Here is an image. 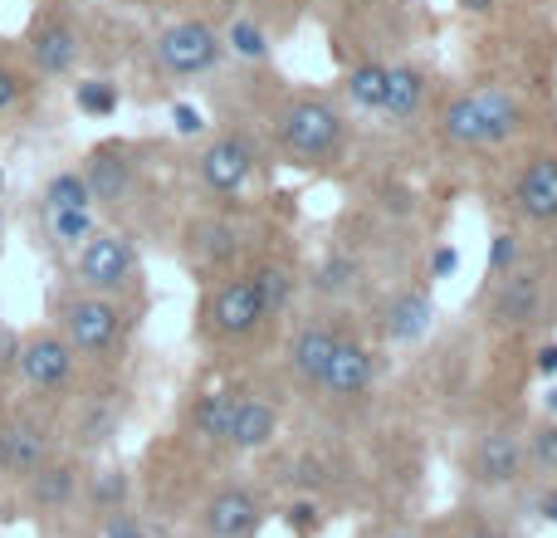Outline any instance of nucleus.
I'll return each mask as SVG.
<instances>
[{
	"label": "nucleus",
	"instance_id": "34",
	"mask_svg": "<svg viewBox=\"0 0 557 538\" xmlns=\"http://www.w3.org/2000/svg\"><path fill=\"white\" fill-rule=\"evenodd\" d=\"M15 98H20V78L10 74V69H0V113H5Z\"/></svg>",
	"mask_w": 557,
	"mask_h": 538
},
{
	"label": "nucleus",
	"instance_id": "8",
	"mask_svg": "<svg viewBox=\"0 0 557 538\" xmlns=\"http://www.w3.org/2000/svg\"><path fill=\"white\" fill-rule=\"evenodd\" d=\"M15 363H20V372H25L29 387L54 392V387H64L69 372H74V347H69L64 338H54V333H39V338H29V343L20 347Z\"/></svg>",
	"mask_w": 557,
	"mask_h": 538
},
{
	"label": "nucleus",
	"instance_id": "1",
	"mask_svg": "<svg viewBox=\"0 0 557 538\" xmlns=\"http://www.w3.org/2000/svg\"><path fill=\"white\" fill-rule=\"evenodd\" d=\"M523 127V108L513 103L504 88H480V94H465L445 108L441 118V133L460 147H490L504 143Z\"/></svg>",
	"mask_w": 557,
	"mask_h": 538
},
{
	"label": "nucleus",
	"instance_id": "25",
	"mask_svg": "<svg viewBox=\"0 0 557 538\" xmlns=\"http://www.w3.org/2000/svg\"><path fill=\"white\" fill-rule=\"evenodd\" d=\"M255 289H260V298H264V314H284L288 298H294V274H288L284 265H264L260 274H255Z\"/></svg>",
	"mask_w": 557,
	"mask_h": 538
},
{
	"label": "nucleus",
	"instance_id": "19",
	"mask_svg": "<svg viewBox=\"0 0 557 538\" xmlns=\"http://www.w3.org/2000/svg\"><path fill=\"white\" fill-rule=\"evenodd\" d=\"M431 328V298L416 289V294H401L392 308H386V333L396 343H416V338Z\"/></svg>",
	"mask_w": 557,
	"mask_h": 538
},
{
	"label": "nucleus",
	"instance_id": "13",
	"mask_svg": "<svg viewBox=\"0 0 557 538\" xmlns=\"http://www.w3.org/2000/svg\"><path fill=\"white\" fill-rule=\"evenodd\" d=\"M260 524V504H255V494L245 490H225L211 500V510H206V529L215 538H245Z\"/></svg>",
	"mask_w": 557,
	"mask_h": 538
},
{
	"label": "nucleus",
	"instance_id": "3",
	"mask_svg": "<svg viewBox=\"0 0 557 538\" xmlns=\"http://www.w3.org/2000/svg\"><path fill=\"white\" fill-rule=\"evenodd\" d=\"M215 59H221V35L211 25H201V20H182V25L162 29V39H157V64L176 78L201 74Z\"/></svg>",
	"mask_w": 557,
	"mask_h": 538
},
{
	"label": "nucleus",
	"instance_id": "43",
	"mask_svg": "<svg viewBox=\"0 0 557 538\" xmlns=\"http://www.w3.org/2000/svg\"><path fill=\"white\" fill-rule=\"evenodd\" d=\"M392 538H416V534H406V529H401V534H392Z\"/></svg>",
	"mask_w": 557,
	"mask_h": 538
},
{
	"label": "nucleus",
	"instance_id": "15",
	"mask_svg": "<svg viewBox=\"0 0 557 538\" xmlns=\"http://www.w3.org/2000/svg\"><path fill=\"white\" fill-rule=\"evenodd\" d=\"M523 470V451L513 436H484L480 451H474V475H480L484 485H509L519 480Z\"/></svg>",
	"mask_w": 557,
	"mask_h": 538
},
{
	"label": "nucleus",
	"instance_id": "31",
	"mask_svg": "<svg viewBox=\"0 0 557 538\" xmlns=\"http://www.w3.org/2000/svg\"><path fill=\"white\" fill-rule=\"evenodd\" d=\"M352 274L357 269L347 260H333V265H323V274H318V289H347L352 284Z\"/></svg>",
	"mask_w": 557,
	"mask_h": 538
},
{
	"label": "nucleus",
	"instance_id": "6",
	"mask_svg": "<svg viewBox=\"0 0 557 538\" xmlns=\"http://www.w3.org/2000/svg\"><path fill=\"white\" fill-rule=\"evenodd\" d=\"M260 318H270V314H264V298H260V289H255V274L250 279H225V284L215 289V298H211L215 333L245 338V333L260 328Z\"/></svg>",
	"mask_w": 557,
	"mask_h": 538
},
{
	"label": "nucleus",
	"instance_id": "11",
	"mask_svg": "<svg viewBox=\"0 0 557 538\" xmlns=\"http://www.w3.org/2000/svg\"><path fill=\"white\" fill-rule=\"evenodd\" d=\"M519 211L533 221H557V157H539L519 176Z\"/></svg>",
	"mask_w": 557,
	"mask_h": 538
},
{
	"label": "nucleus",
	"instance_id": "38",
	"mask_svg": "<svg viewBox=\"0 0 557 538\" xmlns=\"http://www.w3.org/2000/svg\"><path fill=\"white\" fill-rule=\"evenodd\" d=\"M539 372H557V343H548L539 353Z\"/></svg>",
	"mask_w": 557,
	"mask_h": 538
},
{
	"label": "nucleus",
	"instance_id": "32",
	"mask_svg": "<svg viewBox=\"0 0 557 538\" xmlns=\"http://www.w3.org/2000/svg\"><path fill=\"white\" fill-rule=\"evenodd\" d=\"M513 255H519L513 235H499V241H494V255H490V269H494V274H504V269L513 265Z\"/></svg>",
	"mask_w": 557,
	"mask_h": 538
},
{
	"label": "nucleus",
	"instance_id": "35",
	"mask_svg": "<svg viewBox=\"0 0 557 538\" xmlns=\"http://www.w3.org/2000/svg\"><path fill=\"white\" fill-rule=\"evenodd\" d=\"M455 265H460V255L455 250H435V260H431L435 274H455Z\"/></svg>",
	"mask_w": 557,
	"mask_h": 538
},
{
	"label": "nucleus",
	"instance_id": "18",
	"mask_svg": "<svg viewBox=\"0 0 557 538\" xmlns=\"http://www.w3.org/2000/svg\"><path fill=\"white\" fill-rule=\"evenodd\" d=\"M333 343H337V333H327V328H304V333L294 338V347H288L294 372L304 377V382H318L323 367H327V357H333Z\"/></svg>",
	"mask_w": 557,
	"mask_h": 538
},
{
	"label": "nucleus",
	"instance_id": "4",
	"mask_svg": "<svg viewBox=\"0 0 557 538\" xmlns=\"http://www.w3.org/2000/svg\"><path fill=\"white\" fill-rule=\"evenodd\" d=\"M133 245L123 241V235H88L84 250H78V279H84L94 294H108V289H123L127 279H133Z\"/></svg>",
	"mask_w": 557,
	"mask_h": 538
},
{
	"label": "nucleus",
	"instance_id": "10",
	"mask_svg": "<svg viewBox=\"0 0 557 538\" xmlns=\"http://www.w3.org/2000/svg\"><path fill=\"white\" fill-rule=\"evenodd\" d=\"M29 59H35L39 74H69L78 59V35L64 25V20H45L29 39Z\"/></svg>",
	"mask_w": 557,
	"mask_h": 538
},
{
	"label": "nucleus",
	"instance_id": "14",
	"mask_svg": "<svg viewBox=\"0 0 557 538\" xmlns=\"http://www.w3.org/2000/svg\"><path fill=\"white\" fill-rule=\"evenodd\" d=\"M274 426H278V416H274L270 402H260V396H240V402H235V421H231V436H225V441L240 445V451H260V445L274 441Z\"/></svg>",
	"mask_w": 557,
	"mask_h": 538
},
{
	"label": "nucleus",
	"instance_id": "12",
	"mask_svg": "<svg viewBox=\"0 0 557 538\" xmlns=\"http://www.w3.org/2000/svg\"><path fill=\"white\" fill-rule=\"evenodd\" d=\"M84 182H88L94 201H123V196L133 192V162H127L117 147H103V152L88 157Z\"/></svg>",
	"mask_w": 557,
	"mask_h": 538
},
{
	"label": "nucleus",
	"instance_id": "20",
	"mask_svg": "<svg viewBox=\"0 0 557 538\" xmlns=\"http://www.w3.org/2000/svg\"><path fill=\"white\" fill-rule=\"evenodd\" d=\"M533 308H539V284H533V274H513L509 284L499 289V298H494V318L499 323H529Z\"/></svg>",
	"mask_w": 557,
	"mask_h": 538
},
{
	"label": "nucleus",
	"instance_id": "30",
	"mask_svg": "<svg viewBox=\"0 0 557 538\" xmlns=\"http://www.w3.org/2000/svg\"><path fill=\"white\" fill-rule=\"evenodd\" d=\"M533 461L557 470V426H543V431H533Z\"/></svg>",
	"mask_w": 557,
	"mask_h": 538
},
{
	"label": "nucleus",
	"instance_id": "45",
	"mask_svg": "<svg viewBox=\"0 0 557 538\" xmlns=\"http://www.w3.org/2000/svg\"><path fill=\"white\" fill-rule=\"evenodd\" d=\"M0 231H5V221H0Z\"/></svg>",
	"mask_w": 557,
	"mask_h": 538
},
{
	"label": "nucleus",
	"instance_id": "5",
	"mask_svg": "<svg viewBox=\"0 0 557 538\" xmlns=\"http://www.w3.org/2000/svg\"><path fill=\"white\" fill-rule=\"evenodd\" d=\"M117 328H123L117 308L108 304V298H98V294L74 298V304L64 308V333H69V347H78V353H88V357L108 353V347L117 343Z\"/></svg>",
	"mask_w": 557,
	"mask_h": 538
},
{
	"label": "nucleus",
	"instance_id": "28",
	"mask_svg": "<svg viewBox=\"0 0 557 538\" xmlns=\"http://www.w3.org/2000/svg\"><path fill=\"white\" fill-rule=\"evenodd\" d=\"M231 45H235V54H245V59H264V54H270V39H264V29L250 25V20H240V25L231 29Z\"/></svg>",
	"mask_w": 557,
	"mask_h": 538
},
{
	"label": "nucleus",
	"instance_id": "36",
	"mask_svg": "<svg viewBox=\"0 0 557 538\" xmlns=\"http://www.w3.org/2000/svg\"><path fill=\"white\" fill-rule=\"evenodd\" d=\"M108 538H143V534H137L133 519H113V524H108Z\"/></svg>",
	"mask_w": 557,
	"mask_h": 538
},
{
	"label": "nucleus",
	"instance_id": "29",
	"mask_svg": "<svg viewBox=\"0 0 557 538\" xmlns=\"http://www.w3.org/2000/svg\"><path fill=\"white\" fill-rule=\"evenodd\" d=\"M201 241H196V250L201 255H211V260H231L235 255V235H231V225H201Z\"/></svg>",
	"mask_w": 557,
	"mask_h": 538
},
{
	"label": "nucleus",
	"instance_id": "44",
	"mask_svg": "<svg viewBox=\"0 0 557 538\" xmlns=\"http://www.w3.org/2000/svg\"><path fill=\"white\" fill-rule=\"evenodd\" d=\"M0 445H5V426H0Z\"/></svg>",
	"mask_w": 557,
	"mask_h": 538
},
{
	"label": "nucleus",
	"instance_id": "27",
	"mask_svg": "<svg viewBox=\"0 0 557 538\" xmlns=\"http://www.w3.org/2000/svg\"><path fill=\"white\" fill-rule=\"evenodd\" d=\"M78 108L84 113H94V118H108L117 108V88L113 84H103V78H94V84H78Z\"/></svg>",
	"mask_w": 557,
	"mask_h": 538
},
{
	"label": "nucleus",
	"instance_id": "22",
	"mask_svg": "<svg viewBox=\"0 0 557 538\" xmlns=\"http://www.w3.org/2000/svg\"><path fill=\"white\" fill-rule=\"evenodd\" d=\"M347 94H352L357 108H376L382 113V98H386V64H357L347 74Z\"/></svg>",
	"mask_w": 557,
	"mask_h": 538
},
{
	"label": "nucleus",
	"instance_id": "7",
	"mask_svg": "<svg viewBox=\"0 0 557 538\" xmlns=\"http://www.w3.org/2000/svg\"><path fill=\"white\" fill-rule=\"evenodd\" d=\"M250 172H255V143L240 133L215 137L201 152V182L211 186V192H240V186L250 182Z\"/></svg>",
	"mask_w": 557,
	"mask_h": 538
},
{
	"label": "nucleus",
	"instance_id": "24",
	"mask_svg": "<svg viewBox=\"0 0 557 538\" xmlns=\"http://www.w3.org/2000/svg\"><path fill=\"white\" fill-rule=\"evenodd\" d=\"M29 480H35V504H45V510H54L74 494V470L69 465H39Z\"/></svg>",
	"mask_w": 557,
	"mask_h": 538
},
{
	"label": "nucleus",
	"instance_id": "16",
	"mask_svg": "<svg viewBox=\"0 0 557 538\" xmlns=\"http://www.w3.org/2000/svg\"><path fill=\"white\" fill-rule=\"evenodd\" d=\"M421 103H425V78H421V69H411V64L386 69L382 113L396 118V123H406V118H416V108H421Z\"/></svg>",
	"mask_w": 557,
	"mask_h": 538
},
{
	"label": "nucleus",
	"instance_id": "21",
	"mask_svg": "<svg viewBox=\"0 0 557 538\" xmlns=\"http://www.w3.org/2000/svg\"><path fill=\"white\" fill-rule=\"evenodd\" d=\"M235 402H240L235 392L201 396V402H196V431L211 436V441H225V436H231V421H235Z\"/></svg>",
	"mask_w": 557,
	"mask_h": 538
},
{
	"label": "nucleus",
	"instance_id": "2",
	"mask_svg": "<svg viewBox=\"0 0 557 538\" xmlns=\"http://www.w3.org/2000/svg\"><path fill=\"white\" fill-rule=\"evenodd\" d=\"M278 137L294 157H327L343 143V118L323 98H298L278 113Z\"/></svg>",
	"mask_w": 557,
	"mask_h": 538
},
{
	"label": "nucleus",
	"instance_id": "40",
	"mask_svg": "<svg viewBox=\"0 0 557 538\" xmlns=\"http://www.w3.org/2000/svg\"><path fill=\"white\" fill-rule=\"evenodd\" d=\"M543 514H548V519L557 524V494H548V500H543Z\"/></svg>",
	"mask_w": 557,
	"mask_h": 538
},
{
	"label": "nucleus",
	"instance_id": "17",
	"mask_svg": "<svg viewBox=\"0 0 557 538\" xmlns=\"http://www.w3.org/2000/svg\"><path fill=\"white\" fill-rule=\"evenodd\" d=\"M0 465L15 475H35L45 465V431L29 421L5 426V445H0Z\"/></svg>",
	"mask_w": 557,
	"mask_h": 538
},
{
	"label": "nucleus",
	"instance_id": "33",
	"mask_svg": "<svg viewBox=\"0 0 557 538\" xmlns=\"http://www.w3.org/2000/svg\"><path fill=\"white\" fill-rule=\"evenodd\" d=\"M172 118H176V127H182V133H191V137L206 127V123H201V113H196L191 103H176V108H172Z\"/></svg>",
	"mask_w": 557,
	"mask_h": 538
},
{
	"label": "nucleus",
	"instance_id": "41",
	"mask_svg": "<svg viewBox=\"0 0 557 538\" xmlns=\"http://www.w3.org/2000/svg\"><path fill=\"white\" fill-rule=\"evenodd\" d=\"M465 538H499V534H490V529H480V534H465Z\"/></svg>",
	"mask_w": 557,
	"mask_h": 538
},
{
	"label": "nucleus",
	"instance_id": "39",
	"mask_svg": "<svg viewBox=\"0 0 557 538\" xmlns=\"http://www.w3.org/2000/svg\"><path fill=\"white\" fill-rule=\"evenodd\" d=\"M460 5H465V10H474V15H484V10H490L494 0H460Z\"/></svg>",
	"mask_w": 557,
	"mask_h": 538
},
{
	"label": "nucleus",
	"instance_id": "26",
	"mask_svg": "<svg viewBox=\"0 0 557 538\" xmlns=\"http://www.w3.org/2000/svg\"><path fill=\"white\" fill-rule=\"evenodd\" d=\"M49 225H54L59 245H84L94 235V216L88 211H49Z\"/></svg>",
	"mask_w": 557,
	"mask_h": 538
},
{
	"label": "nucleus",
	"instance_id": "42",
	"mask_svg": "<svg viewBox=\"0 0 557 538\" xmlns=\"http://www.w3.org/2000/svg\"><path fill=\"white\" fill-rule=\"evenodd\" d=\"M548 406H553V412H557V392H553V396H548Z\"/></svg>",
	"mask_w": 557,
	"mask_h": 538
},
{
	"label": "nucleus",
	"instance_id": "23",
	"mask_svg": "<svg viewBox=\"0 0 557 538\" xmlns=\"http://www.w3.org/2000/svg\"><path fill=\"white\" fill-rule=\"evenodd\" d=\"M45 201H49V211H88L94 196H88V182L78 172H59L54 182H49Z\"/></svg>",
	"mask_w": 557,
	"mask_h": 538
},
{
	"label": "nucleus",
	"instance_id": "9",
	"mask_svg": "<svg viewBox=\"0 0 557 538\" xmlns=\"http://www.w3.org/2000/svg\"><path fill=\"white\" fill-rule=\"evenodd\" d=\"M372 377H376L372 353H367L362 343H352V338H337L333 357H327L323 377H318V387H323L327 396H362L367 387H372Z\"/></svg>",
	"mask_w": 557,
	"mask_h": 538
},
{
	"label": "nucleus",
	"instance_id": "37",
	"mask_svg": "<svg viewBox=\"0 0 557 538\" xmlns=\"http://www.w3.org/2000/svg\"><path fill=\"white\" fill-rule=\"evenodd\" d=\"M313 514H318L313 504H298V510H294V524H298V529H304V534H313V524H318Z\"/></svg>",
	"mask_w": 557,
	"mask_h": 538
}]
</instances>
